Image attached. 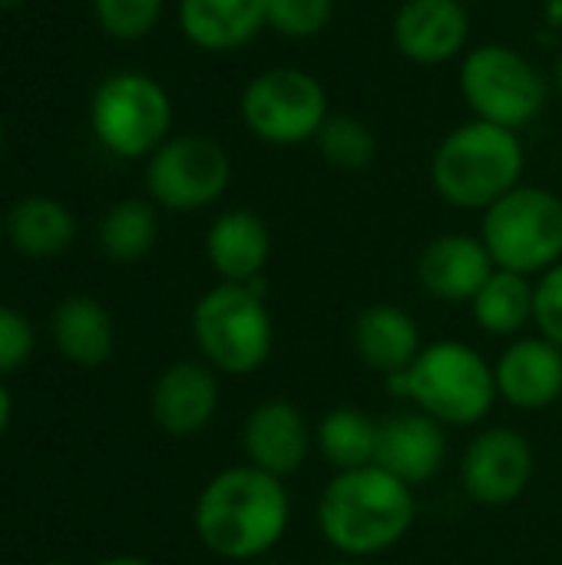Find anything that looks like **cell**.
<instances>
[{
  "instance_id": "6da1fadb",
  "label": "cell",
  "mask_w": 562,
  "mask_h": 565,
  "mask_svg": "<svg viewBox=\"0 0 562 565\" xmlns=\"http://www.w3.org/2000/svg\"><path fill=\"white\" fill-rule=\"evenodd\" d=\"M288 526L291 493L285 480L252 463H235L209 477L192 513L199 543L235 565L268 559L288 536Z\"/></svg>"
},
{
  "instance_id": "7a4b0ae2",
  "label": "cell",
  "mask_w": 562,
  "mask_h": 565,
  "mask_svg": "<svg viewBox=\"0 0 562 565\" xmlns=\"http://www.w3.org/2000/svg\"><path fill=\"white\" fill-rule=\"evenodd\" d=\"M417 520L414 487L384 467L335 473L315 507L321 540L344 559H378L404 543Z\"/></svg>"
},
{
  "instance_id": "3957f363",
  "label": "cell",
  "mask_w": 562,
  "mask_h": 565,
  "mask_svg": "<svg viewBox=\"0 0 562 565\" xmlns=\"http://www.w3.org/2000/svg\"><path fill=\"white\" fill-rule=\"evenodd\" d=\"M527 146L523 132L467 119L441 136L431 152L427 179L437 199L460 212H487L507 192L523 185Z\"/></svg>"
},
{
  "instance_id": "277c9868",
  "label": "cell",
  "mask_w": 562,
  "mask_h": 565,
  "mask_svg": "<svg viewBox=\"0 0 562 565\" xmlns=\"http://www.w3.org/2000/svg\"><path fill=\"white\" fill-rule=\"evenodd\" d=\"M384 384L391 397L434 417L447 430L480 427L500 401L494 361L460 338L427 341L414 364Z\"/></svg>"
},
{
  "instance_id": "5b68a950",
  "label": "cell",
  "mask_w": 562,
  "mask_h": 565,
  "mask_svg": "<svg viewBox=\"0 0 562 565\" xmlns=\"http://www.w3.org/2000/svg\"><path fill=\"white\" fill-rule=\"evenodd\" d=\"M189 324L202 361L225 377L262 371L275 351V318L265 278L248 285L215 281L195 301Z\"/></svg>"
},
{
  "instance_id": "8992f818",
  "label": "cell",
  "mask_w": 562,
  "mask_h": 565,
  "mask_svg": "<svg viewBox=\"0 0 562 565\" xmlns=\"http://www.w3.org/2000/svg\"><path fill=\"white\" fill-rule=\"evenodd\" d=\"M457 89L474 119L523 132L547 113L553 79L527 50L487 40L460 56Z\"/></svg>"
},
{
  "instance_id": "52a82bcc",
  "label": "cell",
  "mask_w": 562,
  "mask_h": 565,
  "mask_svg": "<svg viewBox=\"0 0 562 565\" xmlns=\"http://www.w3.org/2000/svg\"><path fill=\"white\" fill-rule=\"evenodd\" d=\"M86 122L103 152L123 162H146L176 132V103L162 79L126 66L93 86Z\"/></svg>"
},
{
  "instance_id": "ba28073f",
  "label": "cell",
  "mask_w": 562,
  "mask_h": 565,
  "mask_svg": "<svg viewBox=\"0 0 562 565\" xmlns=\"http://www.w3.org/2000/svg\"><path fill=\"white\" fill-rule=\"evenodd\" d=\"M328 116V86L321 83V76L295 63H278L252 73L238 93V122L262 146L291 149L315 142Z\"/></svg>"
},
{
  "instance_id": "9c48e42d",
  "label": "cell",
  "mask_w": 562,
  "mask_h": 565,
  "mask_svg": "<svg viewBox=\"0 0 562 565\" xmlns=\"http://www.w3.org/2000/svg\"><path fill=\"white\" fill-rule=\"evenodd\" d=\"M477 235L497 268L540 278L562 262V195L523 182L480 212Z\"/></svg>"
},
{
  "instance_id": "30bf717a",
  "label": "cell",
  "mask_w": 562,
  "mask_h": 565,
  "mask_svg": "<svg viewBox=\"0 0 562 565\" xmlns=\"http://www.w3.org/2000/svg\"><path fill=\"white\" fill-rule=\"evenodd\" d=\"M232 152L209 132H172L142 169L146 199L176 215L212 209L232 185Z\"/></svg>"
},
{
  "instance_id": "8fae6325",
  "label": "cell",
  "mask_w": 562,
  "mask_h": 565,
  "mask_svg": "<svg viewBox=\"0 0 562 565\" xmlns=\"http://www.w3.org/2000/svg\"><path fill=\"white\" fill-rule=\"evenodd\" d=\"M460 490L470 503L500 510L517 503L537 477V447L517 427H484L477 430L457 463Z\"/></svg>"
},
{
  "instance_id": "7c38bea8",
  "label": "cell",
  "mask_w": 562,
  "mask_h": 565,
  "mask_svg": "<svg viewBox=\"0 0 562 565\" xmlns=\"http://www.w3.org/2000/svg\"><path fill=\"white\" fill-rule=\"evenodd\" d=\"M467 0H397L391 13V46L414 66H447L474 46Z\"/></svg>"
},
{
  "instance_id": "4fadbf2b",
  "label": "cell",
  "mask_w": 562,
  "mask_h": 565,
  "mask_svg": "<svg viewBox=\"0 0 562 565\" xmlns=\"http://www.w3.org/2000/svg\"><path fill=\"white\" fill-rule=\"evenodd\" d=\"M238 444L245 463L288 480L315 454V427L288 397H265L245 414Z\"/></svg>"
},
{
  "instance_id": "5bb4252c",
  "label": "cell",
  "mask_w": 562,
  "mask_h": 565,
  "mask_svg": "<svg viewBox=\"0 0 562 565\" xmlns=\"http://www.w3.org/2000/svg\"><path fill=\"white\" fill-rule=\"evenodd\" d=\"M219 377L222 374L209 367L202 358L169 364L156 377L149 394V411L156 427L176 440L202 434L219 414V401H222Z\"/></svg>"
},
{
  "instance_id": "9a60e30c",
  "label": "cell",
  "mask_w": 562,
  "mask_h": 565,
  "mask_svg": "<svg viewBox=\"0 0 562 565\" xmlns=\"http://www.w3.org/2000/svg\"><path fill=\"white\" fill-rule=\"evenodd\" d=\"M494 377L507 407L540 414L562 397V348L540 331L520 334L494 361Z\"/></svg>"
},
{
  "instance_id": "2e32d148",
  "label": "cell",
  "mask_w": 562,
  "mask_h": 565,
  "mask_svg": "<svg viewBox=\"0 0 562 565\" xmlns=\"http://www.w3.org/2000/svg\"><path fill=\"white\" fill-rule=\"evenodd\" d=\"M494 271L497 265L474 232H441L417 255V281L441 305H470Z\"/></svg>"
},
{
  "instance_id": "e0dca14e",
  "label": "cell",
  "mask_w": 562,
  "mask_h": 565,
  "mask_svg": "<svg viewBox=\"0 0 562 565\" xmlns=\"http://www.w3.org/2000/svg\"><path fill=\"white\" fill-rule=\"evenodd\" d=\"M450 457V434L444 424L421 411H401L388 420H381L378 437V467L404 480L407 487L431 483Z\"/></svg>"
},
{
  "instance_id": "ac0fdd59",
  "label": "cell",
  "mask_w": 562,
  "mask_h": 565,
  "mask_svg": "<svg viewBox=\"0 0 562 565\" xmlns=\"http://www.w3.org/2000/svg\"><path fill=\"white\" fill-rule=\"evenodd\" d=\"M176 26L189 46L229 56L252 46L265 30V0H176Z\"/></svg>"
},
{
  "instance_id": "d6986e66",
  "label": "cell",
  "mask_w": 562,
  "mask_h": 565,
  "mask_svg": "<svg viewBox=\"0 0 562 565\" xmlns=\"http://www.w3.org/2000/svg\"><path fill=\"white\" fill-rule=\"evenodd\" d=\"M202 248L219 281L248 285L265 278V268L272 262V228L255 209L235 205L209 222Z\"/></svg>"
},
{
  "instance_id": "ffe728a7",
  "label": "cell",
  "mask_w": 562,
  "mask_h": 565,
  "mask_svg": "<svg viewBox=\"0 0 562 565\" xmlns=\"http://www.w3.org/2000/svg\"><path fill=\"white\" fill-rule=\"evenodd\" d=\"M424 334L417 318L391 301H378L368 305L354 324H351V348L358 354V361L381 374L384 381L397 377L401 371H407L414 364V358L424 351Z\"/></svg>"
},
{
  "instance_id": "44dd1931",
  "label": "cell",
  "mask_w": 562,
  "mask_h": 565,
  "mask_svg": "<svg viewBox=\"0 0 562 565\" xmlns=\"http://www.w3.org/2000/svg\"><path fill=\"white\" fill-rule=\"evenodd\" d=\"M3 238L33 262L63 255L76 238L73 212L53 195H26L3 215Z\"/></svg>"
},
{
  "instance_id": "7402d4cb",
  "label": "cell",
  "mask_w": 562,
  "mask_h": 565,
  "mask_svg": "<svg viewBox=\"0 0 562 565\" xmlns=\"http://www.w3.org/2000/svg\"><path fill=\"white\" fill-rule=\"evenodd\" d=\"M50 334L56 351L79 367H99L113 358L116 328L109 311L89 295H70L56 305Z\"/></svg>"
},
{
  "instance_id": "603a6c76",
  "label": "cell",
  "mask_w": 562,
  "mask_h": 565,
  "mask_svg": "<svg viewBox=\"0 0 562 565\" xmlns=\"http://www.w3.org/2000/svg\"><path fill=\"white\" fill-rule=\"evenodd\" d=\"M467 308H470L474 324L490 338L513 341L520 334H530V328H533V278L497 268Z\"/></svg>"
},
{
  "instance_id": "cb8c5ba5",
  "label": "cell",
  "mask_w": 562,
  "mask_h": 565,
  "mask_svg": "<svg viewBox=\"0 0 562 565\" xmlns=\"http://www.w3.org/2000/svg\"><path fill=\"white\" fill-rule=\"evenodd\" d=\"M378 437H381V420H374L371 414L351 404L331 407L315 424V450L335 473L371 467L378 460Z\"/></svg>"
},
{
  "instance_id": "d4e9b609",
  "label": "cell",
  "mask_w": 562,
  "mask_h": 565,
  "mask_svg": "<svg viewBox=\"0 0 562 565\" xmlns=\"http://www.w3.org/2000/svg\"><path fill=\"white\" fill-rule=\"evenodd\" d=\"M99 252L116 265L142 262L159 242V209L149 199H119L113 202L96 228Z\"/></svg>"
},
{
  "instance_id": "484cf974",
  "label": "cell",
  "mask_w": 562,
  "mask_h": 565,
  "mask_svg": "<svg viewBox=\"0 0 562 565\" xmlns=\"http://www.w3.org/2000/svg\"><path fill=\"white\" fill-rule=\"evenodd\" d=\"M318 156L338 172H364L378 162V136L371 122L351 113H331L321 132L315 136Z\"/></svg>"
},
{
  "instance_id": "4316f807",
  "label": "cell",
  "mask_w": 562,
  "mask_h": 565,
  "mask_svg": "<svg viewBox=\"0 0 562 565\" xmlns=\"http://www.w3.org/2000/svg\"><path fill=\"white\" fill-rule=\"evenodd\" d=\"M166 3L169 0H89V10L106 36L119 43H136L162 23Z\"/></svg>"
},
{
  "instance_id": "83f0119b",
  "label": "cell",
  "mask_w": 562,
  "mask_h": 565,
  "mask_svg": "<svg viewBox=\"0 0 562 565\" xmlns=\"http://www.w3.org/2000/svg\"><path fill=\"white\" fill-rule=\"evenodd\" d=\"M268 30L282 40H315L331 30L338 0H265Z\"/></svg>"
},
{
  "instance_id": "f1b7e54d",
  "label": "cell",
  "mask_w": 562,
  "mask_h": 565,
  "mask_svg": "<svg viewBox=\"0 0 562 565\" xmlns=\"http://www.w3.org/2000/svg\"><path fill=\"white\" fill-rule=\"evenodd\" d=\"M533 331L562 348V262L533 278Z\"/></svg>"
},
{
  "instance_id": "f546056e",
  "label": "cell",
  "mask_w": 562,
  "mask_h": 565,
  "mask_svg": "<svg viewBox=\"0 0 562 565\" xmlns=\"http://www.w3.org/2000/svg\"><path fill=\"white\" fill-rule=\"evenodd\" d=\"M36 348L33 324L10 305H0V374H10L30 361Z\"/></svg>"
},
{
  "instance_id": "4dcf8cb0",
  "label": "cell",
  "mask_w": 562,
  "mask_h": 565,
  "mask_svg": "<svg viewBox=\"0 0 562 565\" xmlns=\"http://www.w3.org/2000/svg\"><path fill=\"white\" fill-rule=\"evenodd\" d=\"M10 411H13V401H10V391L0 384V434L7 430V424H10Z\"/></svg>"
},
{
  "instance_id": "1f68e13d",
  "label": "cell",
  "mask_w": 562,
  "mask_h": 565,
  "mask_svg": "<svg viewBox=\"0 0 562 565\" xmlns=\"http://www.w3.org/2000/svg\"><path fill=\"white\" fill-rule=\"evenodd\" d=\"M547 23L562 26V0H547Z\"/></svg>"
},
{
  "instance_id": "d6a6232c",
  "label": "cell",
  "mask_w": 562,
  "mask_h": 565,
  "mask_svg": "<svg viewBox=\"0 0 562 565\" xmlns=\"http://www.w3.org/2000/svg\"><path fill=\"white\" fill-rule=\"evenodd\" d=\"M96 565H152L149 559H142V556H109V559H103V563Z\"/></svg>"
},
{
  "instance_id": "836d02e7",
  "label": "cell",
  "mask_w": 562,
  "mask_h": 565,
  "mask_svg": "<svg viewBox=\"0 0 562 565\" xmlns=\"http://www.w3.org/2000/svg\"><path fill=\"white\" fill-rule=\"evenodd\" d=\"M550 79H553V93H560V99H562V50L556 53V60H553Z\"/></svg>"
},
{
  "instance_id": "e575fe53",
  "label": "cell",
  "mask_w": 562,
  "mask_h": 565,
  "mask_svg": "<svg viewBox=\"0 0 562 565\" xmlns=\"http://www.w3.org/2000/svg\"><path fill=\"white\" fill-rule=\"evenodd\" d=\"M325 565H374V563H368V559H344V556H338V559H331V563H325Z\"/></svg>"
},
{
  "instance_id": "d590c367",
  "label": "cell",
  "mask_w": 562,
  "mask_h": 565,
  "mask_svg": "<svg viewBox=\"0 0 562 565\" xmlns=\"http://www.w3.org/2000/svg\"><path fill=\"white\" fill-rule=\"evenodd\" d=\"M26 0H0V13H7V10H17V7H23Z\"/></svg>"
},
{
  "instance_id": "8d00e7d4",
  "label": "cell",
  "mask_w": 562,
  "mask_h": 565,
  "mask_svg": "<svg viewBox=\"0 0 562 565\" xmlns=\"http://www.w3.org/2000/svg\"><path fill=\"white\" fill-rule=\"evenodd\" d=\"M245 565H282V563H275V559L268 556V559H255V563H245Z\"/></svg>"
},
{
  "instance_id": "74e56055",
  "label": "cell",
  "mask_w": 562,
  "mask_h": 565,
  "mask_svg": "<svg viewBox=\"0 0 562 565\" xmlns=\"http://www.w3.org/2000/svg\"><path fill=\"white\" fill-rule=\"evenodd\" d=\"M0 152H3V122H0Z\"/></svg>"
},
{
  "instance_id": "f35d334b",
  "label": "cell",
  "mask_w": 562,
  "mask_h": 565,
  "mask_svg": "<svg viewBox=\"0 0 562 565\" xmlns=\"http://www.w3.org/2000/svg\"><path fill=\"white\" fill-rule=\"evenodd\" d=\"M0 242H3V215H0Z\"/></svg>"
},
{
  "instance_id": "ab89813d",
  "label": "cell",
  "mask_w": 562,
  "mask_h": 565,
  "mask_svg": "<svg viewBox=\"0 0 562 565\" xmlns=\"http://www.w3.org/2000/svg\"><path fill=\"white\" fill-rule=\"evenodd\" d=\"M43 565H70V563H60V559H53V563H43Z\"/></svg>"
}]
</instances>
